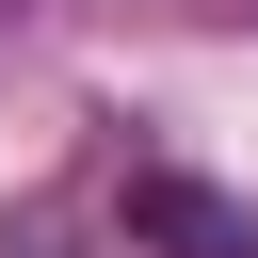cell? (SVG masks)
Here are the masks:
<instances>
[{"instance_id":"obj_1","label":"cell","mask_w":258,"mask_h":258,"mask_svg":"<svg viewBox=\"0 0 258 258\" xmlns=\"http://www.w3.org/2000/svg\"><path fill=\"white\" fill-rule=\"evenodd\" d=\"M113 226H129L145 258H258V226H242L210 177H177V161H129V177H113Z\"/></svg>"}]
</instances>
